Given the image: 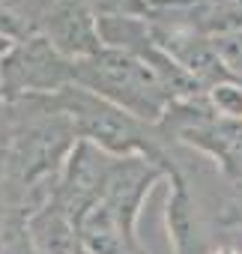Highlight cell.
<instances>
[{
    "label": "cell",
    "instance_id": "obj_8",
    "mask_svg": "<svg viewBox=\"0 0 242 254\" xmlns=\"http://www.w3.org/2000/svg\"><path fill=\"white\" fill-rule=\"evenodd\" d=\"M206 99L212 105V111L221 117V120H233V123H242V84L239 81H221L215 87L206 90Z\"/></svg>",
    "mask_w": 242,
    "mask_h": 254
},
{
    "label": "cell",
    "instance_id": "obj_13",
    "mask_svg": "<svg viewBox=\"0 0 242 254\" xmlns=\"http://www.w3.org/2000/svg\"><path fill=\"white\" fill-rule=\"evenodd\" d=\"M0 105H3V99H0Z\"/></svg>",
    "mask_w": 242,
    "mask_h": 254
},
{
    "label": "cell",
    "instance_id": "obj_9",
    "mask_svg": "<svg viewBox=\"0 0 242 254\" xmlns=\"http://www.w3.org/2000/svg\"><path fill=\"white\" fill-rule=\"evenodd\" d=\"M6 183V147H0V189Z\"/></svg>",
    "mask_w": 242,
    "mask_h": 254
},
{
    "label": "cell",
    "instance_id": "obj_4",
    "mask_svg": "<svg viewBox=\"0 0 242 254\" xmlns=\"http://www.w3.org/2000/svg\"><path fill=\"white\" fill-rule=\"evenodd\" d=\"M168 165H159L147 156H114V162H111L102 203L111 209L123 236L129 239V245L138 254H150L144 239L138 236V218H141L144 200L153 191V186L168 177Z\"/></svg>",
    "mask_w": 242,
    "mask_h": 254
},
{
    "label": "cell",
    "instance_id": "obj_11",
    "mask_svg": "<svg viewBox=\"0 0 242 254\" xmlns=\"http://www.w3.org/2000/svg\"><path fill=\"white\" fill-rule=\"evenodd\" d=\"M212 254H239V251H236L233 245H218V248H215Z\"/></svg>",
    "mask_w": 242,
    "mask_h": 254
},
{
    "label": "cell",
    "instance_id": "obj_12",
    "mask_svg": "<svg viewBox=\"0 0 242 254\" xmlns=\"http://www.w3.org/2000/svg\"><path fill=\"white\" fill-rule=\"evenodd\" d=\"M0 3H6V0H0Z\"/></svg>",
    "mask_w": 242,
    "mask_h": 254
},
{
    "label": "cell",
    "instance_id": "obj_6",
    "mask_svg": "<svg viewBox=\"0 0 242 254\" xmlns=\"http://www.w3.org/2000/svg\"><path fill=\"white\" fill-rule=\"evenodd\" d=\"M111 162L114 156L99 150L96 144L78 138L72 153L66 156L63 162V171H60V180H57V191H54V203L78 224V218L102 200V191H105V180H108V171H111Z\"/></svg>",
    "mask_w": 242,
    "mask_h": 254
},
{
    "label": "cell",
    "instance_id": "obj_2",
    "mask_svg": "<svg viewBox=\"0 0 242 254\" xmlns=\"http://www.w3.org/2000/svg\"><path fill=\"white\" fill-rule=\"evenodd\" d=\"M75 84L150 126H159L171 108V96L153 66L138 54L117 48H99L96 54L75 60Z\"/></svg>",
    "mask_w": 242,
    "mask_h": 254
},
{
    "label": "cell",
    "instance_id": "obj_5",
    "mask_svg": "<svg viewBox=\"0 0 242 254\" xmlns=\"http://www.w3.org/2000/svg\"><path fill=\"white\" fill-rule=\"evenodd\" d=\"M168 180H171V197L165 209L168 233L174 242V254H212L218 248L215 242V215L206 209L200 194L194 191L191 180L180 171V165L171 156L168 165Z\"/></svg>",
    "mask_w": 242,
    "mask_h": 254
},
{
    "label": "cell",
    "instance_id": "obj_3",
    "mask_svg": "<svg viewBox=\"0 0 242 254\" xmlns=\"http://www.w3.org/2000/svg\"><path fill=\"white\" fill-rule=\"evenodd\" d=\"M72 84L75 60L60 54L42 33L15 42L0 57V99H3V105L36 96H57Z\"/></svg>",
    "mask_w": 242,
    "mask_h": 254
},
{
    "label": "cell",
    "instance_id": "obj_7",
    "mask_svg": "<svg viewBox=\"0 0 242 254\" xmlns=\"http://www.w3.org/2000/svg\"><path fill=\"white\" fill-rule=\"evenodd\" d=\"M27 233L36 254H75L81 245L75 221L51 200L27 218Z\"/></svg>",
    "mask_w": 242,
    "mask_h": 254
},
{
    "label": "cell",
    "instance_id": "obj_10",
    "mask_svg": "<svg viewBox=\"0 0 242 254\" xmlns=\"http://www.w3.org/2000/svg\"><path fill=\"white\" fill-rule=\"evenodd\" d=\"M12 45H15V42H9L6 36H0V57H3V54H6V51L12 48Z\"/></svg>",
    "mask_w": 242,
    "mask_h": 254
},
{
    "label": "cell",
    "instance_id": "obj_1",
    "mask_svg": "<svg viewBox=\"0 0 242 254\" xmlns=\"http://www.w3.org/2000/svg\"><path fill=\"white\" fill-rule=\"evenodd\" d=\"M48 102L57 111L69 114L78 138L96 144L99 150H105L111 156H147L159 165L171 162L165 138L156 126L141 123L138 117L93 96L90 90H84L78 84L60 90L57 96H48Z\"/></svg>",
    "mask_w": 242,
    "mask_h": 254
}]
</instances>
